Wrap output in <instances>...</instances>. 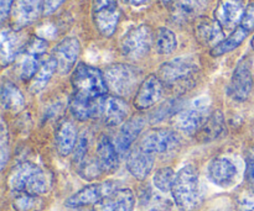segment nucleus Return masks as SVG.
Instances as JSON below:
<instances>
[{
    "label": "nucleus",
    "mask_w": 254,
    "mask_h": 211,
    "mask_svg": "<svg viewBox=\"0 0 254 211\" xmlns=\"http://www.w3.org/2000/svg\"><path fill=\"white\" fill-rule=\"evenodd\" d=\"M237 173L236 165L227 157L215 158L207 167V174L211 182L222 188L231 187L236 182Z\"/></svg>",
    "instance_id": "f3484780"
},
{
    "label": "nucleus",
    "mask_w": 254,
    "mask_h": 211,
    "mask_svg": "<svg viewBox=\"0 0 254 211\" xmlns=\"http://www.w3.org/2000/svg\"><path fill=\"white\" fill-rule=\"evenodd\" d=\"M247 177L252 184H254V156L250 158L247 165Z\"/></svg>",
    "instance_id": "37998d69"
},
{
    "label": "nucleus",
    "mask_w": 254,
    "mask_h": 211,
    "mask_svg": "<svg viewBox=\"0 0 254 211\" xmlns=\"http://www.w3.org/2000/svg\"><path fill=\"white\" fill-rule=\"evenodd\" d=\"M143 127L144 120L140 116H134V118L129 119L122 125L121 130L117 135L116 143H114L119 155H126L130 150L131 145L138 138V136L140 135Z\"/></svg>",
    "instance_id": "aec40b11"
},
{
    "label": "nucleus",
    "mask_w": 254,
    "mask_h": 211,
    "mask_svg": "<svg viewBox=\"0 0 254 211\" xmlns=\"http://www.w3.org/2000/svg\"><path fill=\"white\" fill-rule=\"evenodd\" d=\"M161 2H163L164 5H169V4H171V2L174 1V0H160Z\"/></svg>",
    "instance_id": "49530a36"
},
{
    "label": "nucleus",
    "mask_w": 254,
    "mask_h": 211,
    "mask_svg": "<svg viewBox=\"0 0 254 211\" xmlns=\"http://www.w3.org/2000/svg\"><path fill=\"white\" fill-rule=\"evenodd\" d=\"M134 193L130 189H118L97 203L93 211H134Z\"/></svg>",
    "instance_id": "6ab92c4d"
},
{
    "label": "nucleus",
    "mask_w": 254,
    "mask_h": 211,
    "mask_svg": "<svg viewBox=\"0 0 254 211\" xmlns=\"http://www.w3.org/2000/svg\"><path fill=\"white\" fill-rule=\"evenodd\" d=\"M21 37L16 30L5 29L0 35V61L1 66L6 67L15 61L21 49Z\"/></svg>",
    "instance_id": "4be33fe9"
},
{
    "label": "nucleus",
    "mask_w": 254,
    "mask_h": 211,
    "mask_svg": "<svg viewBox=\"0 0 254 211\" xmlns=\"http://www.w3.org/2000/svg\"><path fill=\"white\" fill-rule=\"evenodd\" d=\"M198 64L193 57H178L165 62L159 68V78L165 88L173 90H190L196 83Z\"/></svg>",
    "instance_id": "f03ea898"
},
{
    "label": "nucleus",
    "mask_w": 254,
    "mask_h": 211,
    "mask_svg": "<svg viewBox=\"0 0 254 211\" xmlns=\"http://www.w3.org/2000/svg\"><path fill=\"white\" fill-rule=\"evenodd\" d=\"M97 103H98V98H87V96L74 93L69 100V110L77 120H88L97 116Z\"/></svg>",
    "instance_id": "a878e982"
},
{
    "label": "nucleus",
    "mask_w": 254,
    "mask_h": 211,
    "mask_svg": "<svg viewBox=\"0 0 254 211\" xmlns=\"http://www.w3.org/2000/svg\"><path fill=\"white\" fill-rule=\"evenodd\" d=\"M16 0H0V20L4 22L10 16L12 6Z\"/></svg>",
    "instance_id": "a19ab883"
},
{
    "label": "nucleus",
    "mask_w": 254,
    "mask_h": 211,
    "mask_svg": "<svg viewBox=\"0 0 254 211\" xmlns=\"http://www.w3.org/2000/svg\"><path fill=\"white\" fill-rule=\"evenodd\" d=\"M46 205L41 195L17 193L12 199V207L16 211H40Z\"/></svg>",
    "instance_id": "7c9ffc66"
},
{
    "label": "nucleus",
    "mask_w": 254,
    "mask_h": 211,
    "mask_svg": "<svg viewBox=\"0 0 254 211\" xmlns=\"http://www.w3.org/2000/svg\"><path fill=\"white\" fill-rule=\"evenodd\" d=\"M153 41V32L148 25L134 27L122 40V53L127 58L138 61L150 52Z\"/></svg>",
    "instance_id": "423d86ee"
},
{
    "label": "nucleus",
    "mask_w": 254,
    "mask_h": 211,
    "mask_svg": "<svg viewBox=\"0 0 254 211\" xmlns=\"http://www.w3.org/2000/svg\"><path fill=\"white\" fill-rule=\"evenodd\" d=\"M179 145V136L175 131L169 128H153L143 135L139 146L146 152L165 153Z\"/></svg>",
    "instance_id": "f8f14e48"
},
{
    "label": "nucleus",
    "mask_w": 254,
    "mask_h": 211,
    "mask_svg": "<svg viewBox=\"0 0 254 211\" xmlns=\"http://www.w3.org/2000/svg\"><path fill=\"white\" fill-rule=\"evenodd\" d=\"M171 193L180 210L192 211L197 208L200 203V182L197 169L193 166H185L176 173Z\"/></svg>",
    "instance_id": "7ed1b4c3"
},
{
    "label": "nucleus",
    "mask_w": 254,
    "mask_h": 211,
    "mask_svg": "<svg viewBox=\"0 0 254 211\" xmlns=\"http://www.w3.org/2000/svg\"><path fill=\"white\" fill-rule=\"evenodd\" d=\"M248 34H250V32L246 31L242 26H238L227 39H225L222 42H220L217 46L213 47V48L211 49V56L220 57L228 53V52L233 51V49H236L238 46L242 44V42L247 39Z\"/></svg>",
    "instance_id": "c85d7f7f"
},
{
    "label": "nucleus",
    "mask_w": 254,
    "mask_h": 211,
    "mask_svg": "<svg viewBox=\"0 0 254 211\" xmlns=\"http://www.w3.org/2000/svg\"><path fill=\"white\" fill-rule=\"evenodd\" d=\"M78 173L83 179L92 180L96 179L103 173L98 160H84L81 165H78Z\"/></svg>",
    "instance_id": "f704fd0d"
},
{
    "label": "nucleus",
    "mask_w": 254,
    "mask_h": 211,
    "mask_svg": "<svg viewBox=\"0 0 254 211\" xmlns=\"http://www.w3.org/2000/svg\"><path fill=\"white\" fill-rule=\"evenodd\" d=\"M164 86L163 82L160 78L154 74L146 77L143 82H141L140 86L136 90L135 96H134V105L139 110H145V109L151 108L155 105L164 94Z\"/></svg>",
    "instance_id": "4468645a"
},
{
    "label": "nucleus",
    "mask_w": 254,
    "mask_h": 211,
    "mask_svg": "<svg viewBox=\"0 0 254 211\" xmlns=\"http://www.w3.org/2000/svg\"><path fill=\"white\" fill-rule=\"evenodd\" d=\"M77 128L71 121H64L56 131V148L62 157H67L77 145Z\"/></svg>",
    "instance_id": "393cba45"
},
{
    "label": "nucleus",
    "mask_w": 254,
    "mask_h": 211,
    "mask_svg": "<svg viewBox=\"0 0 254 211\" xmlns=\"http://www.w3.org/2000/svg\"><path fill=\"white\" fill-rule=\"evenodd\" d=\"M71 211H89L87 210V208H71ZM93 211V209H92Z\"/></svg>",
    "instance_id": "a18cd8bd"
},
{
    "label": "nucleus",
    "mask_w": 254,
    "mask_h": 211,
    "mask_svg": "<svg viewBox=\"0 0 254 211\" xmlns=\"http://www.w3.org/2000/svg\"><path fill=\"white\" fill-rule=\"evenodd\" d=\"M44 12L42 0H16L12 7V29L19 31L34 24Z\"/></svg>",
    "instance_id": "2eb2a0df"
},
{
    "label": "nucleus",
    "mask_w": 254,
    "mask_h": 211,
    "mask_svg": "<svg viewBox=\"0 0 254 211\" xmlns=\"http://www.w3.org/2000/svg\"><path fill=\"white\" fill-rule=\"evenodd\" d=\"M154 166V155L144 151L140 146L131 150L127 160V168L138 180H144L151 172Z\"/></svg>",
    "instance_id": "412c9836"
},
{
    "label": "nucleus",
    "mask_w": 254,
    "mask_h": 211,
    "mask_svg": "<svg viewBox=\"0 0 254 211\" xmlns=\"http://www.w3.org/2000/svg\"><path fill=\"white\" fill-rule=\"evenodd\" d=\"M176 174L173 168L165 167L159 169L154 175V184L160 192L168 193L173 189L174 182H175Z\"/></svg>",
    "instance_id": "473e14b6"
},
{
    "label": "nucleus",
    "mask_w": 254,
    "mask_h": 211,
    "mask_svg": "<svg viewBox=\"0 0 254 211\" xmlns=\"http://www.w3.org/2000/svg\"><path fill=\"white\" fill-rule=\"evenodd\" d=\"M57 71V62L54 57H50V58L45 59L44 62L40 66L39 71H37L36 76L32 79L31 84V90L34 93H39L41 91L45 86L47 85L50 79L52 78L55 72Z\"/></svg>",
    "instance_id": "c756f323"
},
{
    "label": "nucleus",
    "mask_w": 254,
    "mask_h": 211,
    "mask_svg": "<svg viewBox=\"0 0 254 211\" xmlns=\"http://www.w3.org/2000/svg\"><path fill=\"white\" fill-rule=\"evenodd\" d=\"M71 83L77 94L87 98H101L108 91L103 73L86 63H79L76 67L72 73Z\"/></svg>",
    "instance_id": "39448f33"
},
{
    "label": "nucleus",
    "mask_w": 254,
    "mask_h": 211,
    "mask_svg": "<svg viewBox=\"0 0 254 211\" xmlns=\"http://www.w3.org/2000/svg\"><path fill=\"white\" fill-rule=\"evenodd\" d=\"M237 211H254V194L241 195L237 200Z\"/></svg>",
    "instance_id": "ea45409f"
},
{
    "label": "nucleus",
    "mask_w": 254,
    "mask_h": 211,
    "mask_svg": "<svg viewBox=\"0 0 254 211\" xmlns=\"http://www.w3.org/2000/svg\"><path fill=\"white\" fill-rule=\"evenodd\" d=\"M195 36L202 46L211 47V49L225 40L222 26L216 20L208 17H201L197 20L195 26Z\"/></svg>",
    "instance_id": "a211bd4d"
},
{
    "label": "nucleus",
    "mask_w": 254,
    "mask_h": 211,
    "mask_svg": "<svg viewBox=\"0 0 254 211\" xmlns=\"http://www.w3.org/2000/svg\"><path fill=\"white\" fill-rule=\"evenodd\" d=\"M208 0H174L173 15L179 22L198 17L206 10Z\"/></svg>",
    "instance_id": "5701e85b"
},
{
    "label": "nucleus",
    "mask_w": 254,
    "mask_h": 211,
    "mask_svg": "<svg viewBox=\"0 0 254 211\" xmlns=\"http://www.w3.org/2000/svg\"><path fill=\"white\" fill-rule=\"evenodd\" d=\"M156 49L158 53L160 54H170L178 47V41H176V36L170 29L168 27H160L156 32Z\"/></svg>",
    "instance_id": "2f4dec72"
},
{
    "label": "nucleus",
    "mask_w": 254,
    "mask_h": 211,
    "mask_svg": "<svg viewBox=\"0 0 254 211\" xmlns=\"http://www.w3.org/2000/svg\"><path fill=\"white\" fill-rule=\"evenodd\" d=\"M118 184L116 182H104L99 184H91L84 187L76 194L68 198L66 205L69 208H88L89 205H96L102 199L107 198L108 195L113 194L118 190Z\"/></svg>",
    "instance_id": "9d476101"
},
{
    "label": "nucleus",
    "mask_w": 254,
    "mask_h": 211,
    "mask_svg": "<svg viewBox=\"0 0 254 211\" xmlns=\"http://www.w3.org/2000/svg\"><path fill=\"white\" fill-rule=\"evenodd\" d=\"M7 187L15 194L44 195L50 190V180L40 166L32 162H22L11 169L7 177Z\"/></svg>",
    "instance_id": "f257e3e1"
},
{
    "label": "nucleus",
    "mask_w": 254,
    "mask_h": 211,
    "mask_svg": "<svg viewBox=\"0 0 254 211\" xmlns=\"http://www.w3.org/2000/svg\"><path fill=\"white\" fill-rule=\"evenodd\" d=\"M1 104L4 109L11 111L21 110L25 105V98L20 89L9 81L1 84Z\"/></svg>",
    "instance_id": "cd10ccee"
},
{
    "label": "nucleus",
    "mask_w": 254,
    "mask_h": 211,
    "mask_svg": "<svg viewBox=\"0 0 254 211\" xmlns=\"http://www.w3.org/2000/svg\"><path fill=\"white\" fill-rule=\"evenodd\" d=\"M97 160L104 173H113L119 166V153L108 137L103 136L97 146Z\"/></svg>",
    "instance_id": "b1692460"
},
{
    "label": "nucleus",
    "mask_w": 254,
    "mask_h": 211,
    "mask_svg": "<svg viewBox=\"0 0 254 211\" xmlns=\"http://www.w3.org/2000/svg\"><path fill=\"white\" fill-rule=\"evenodd\" d=\"M73 152V162L76 163L77 166L81 165V163L86 160L87 152H88V140H87L84 136L79 138Z\"/></svg>",
    "instance_id": "4c0bfd02"
},
{
    "label": "nucleus",
    "mask_w": 254,
    "mask_h": 211,
    "mask_svg": "<svg viewBox=\"0 0 254 211\" xmlns=\"http://www.w3.org/2000/svg\"><path fill=\"white\" fill-rule=\"evenodd\" d=\"M10 158V143L7 137V130L4 121L1 123V133H0V165L1 169H4L7 161Z\"/></svg>",
    "instance_id": "c9c22d12"
},
{
    "label": "nucleus",
    "mask_w": 254,
    "mask_h": 211,
    "mask_svg": "<svg viewBox=\"0 0 254 211\" xmlns=\"http://www.w3.org/2000/svg\"><path fill=\"white\" fill-rule=\"evenodd\" d=\"M253 88L252 77V61L248 56L243 57L238 62L235 68L230 84L227 88V94L236 101H245L248 99Z\"/></svg>",
    "instance_id": "0eeeda50"
},
{
    "label": "nucleus",
    "mask_w": 254,
    "mask_h": 211,
    "mask_svg": "<svg viewBox=\"0 0 254 211\" xmlns=\"http://www.w3.org/2000/svg\"><path fill=\"white\" fill-rule=\"evenodd\" d=\"M129 115V105L121 96H101L97 103V118L108 126H118L126 123Z\"/></svg>",
    "instance_id": "9b49d317"
},
{
    "label": "nucleus",
    "mask_w": 254,
    "mask_h": 211,
    "mask_svg": "<svg viewBox=\"0 0 254 211\" xmlns=\"http://www.w3.org/2000/svg\"><path fill=\"white\" fill-rule=\"evenodd\" d=\"M64 1H66V0H42V4H44V14H52V12L56 11Z\"/></svg>",
    "instance_id": "79ce46f5"
},
{
    "label": "nucleus",
    "mask_w": 254,
    "mask_h": 211,
    "mask_svg": "<svg viewBox=\"0 0 254 211\" xmlns=\"http://www.w3.org/2000/svg\"><path fill=\"white\" fill-rule=\"evenodd\" d=\"M81 52V44L76 37H66L54 48L52 57L57 62V71L61 74L69 73L76 64Z\"/></svg>",
    "instance_id": "dca6fc26"
},
{
    "label": "nucleus",
    "mask_w": 254,
    "mask_h": 211,
    "mask_svg": "<svg viewBox=\"0 0 254 211\" xmlns=\"http://www.w3.org/2000/svg\"><path fill=\"white\" fill-rule=\"evenodd\" d=\"M46 49H47V41H46V40L41 39V37L34 36L26 43V47H25V53L35 54V56L41 57L42 54L46 52Z\"/></svg>",
    "instance_id": "e433bc0d"
},
{
    "label": "nucleus",
    "mask_w": 254,
    "mask_h": 211,
    "mask_svg": "<svg viewBox=\"0 0 254 211\" xmlns=\"http://www.w3.org/2000/svg\"><path fill=\"white\" fill-rule=\"evenodd\" d=\"M103 76L108 90L121 98L131 95L141 84V72L130 64H112L104 71Z\"/></svg>",
    "instance_id": "20e7f679"
},
{
    "label": "nucleus",
    "mask_w": 254,
    "mask_h": 211,
    "mask_svg": "<svg viewBox=\"0 0 254 211\" xmlns=\"http://www.w3.org/2000/svg\"><path fill=\"white\" fill-rule=\"evenodd\" d=\"M121 11L117 0H93V21L104 37H111L117 30Z\"/></svg>",
    "instance_id": "1a4fd4ad"
},
{
    "label": "nucleus",
    "mask_w": 254,
    "mask_h": 211,
    "mask_svg": "<svg viewBox=\"0 0 254 211\" xmlns=\"http://www.w3.org/2000/svg\"><path fill=\"white\" fill-rule=\"evenodd\" d=\"M225 131V118L221 111H215L211 114L205 125L197 131L196 137L198 142H210L217 140Z\"/></svg>",
    "instance_id": "bb28decb"
},
{
    "label": "nucleus",
    "mask_w": 254,
    "mask_h": 211,
    "mask_svg": "<svg viewBox=\"0 0 254 211\" xmlns=\"http://www.w3.org/2000/svg\"><path fill=\"white\" fill-rule=\"evenodd\" d=\"M240 26H242L248 32L254 30V2L246 7L245 15H243L242 22H241Z\"/></svg>",
    "instance_id": "58836bf2"
},
{
    "label": "nucleus",
    "mask_w": 254,
    "mask_h": 211,
    "mask_svg": "<svg viewBox=\"0 0 254 211\" xmlns=\"http://www.w3.org/2000/svg\"><path fill=\"white\" fill-rule=\"evenodd\" d=\"M124 1L128 2V4L136 5V6H139V5H144V4H146V2H148L149 0H124Z\"/></svg>",
    "instance_id": "c03bdc74"
},
{
    "label": "nucleus",
    "mask_w": 254,
    "mask_h": 211,
    "mask_svg": "<svg viewBox=\"0 0 254 211\" xmlns=\"http://www.w3.org/2000/svg\"><path fill=\"white\" fill-rule=\"evenodd\" d=\"M251 44H252V48L254 49V36H253V39H252V42H251Z\"/></svg>",
    "instance_id": "de8ad7c7"
},
{
    "label": "nucleus",
    "mask_w": 254,
    "mask_h": 211,
    "mask_svg": "<svg viewBox=\"0 0 254 211\" xmlns=\"http://www.w3.org/2000/svg\"><path fill=\"white\" fill-rule=\"evenodd\" d=\"M208 106L210 105L206 99H196L189 108L178 114L175 120L176 127L186 133H197L210 118Z\"/></svg>",
    "instance_id": "6e6552de"
},
{
    "label": "nucleus",
    "mask_w": 254,
    "mask_h": 211,
    "mask_svg": "<svg viewBox=\"0 0 254 211\" xmlns=\"http://www.w3.org/2000/svg\"><path fill=\"white\" fill-rule=\"evenodd\" d=\"M40 66H41V63H40L39 56L25 53L24 58L21 61V66H20V77H21L22 81L34 79L37 71H39Z\"/></svg>",
    "instance_id": "72a5a7b5"
},
{
    "label": "nucleus",
    "mask_w": 254,
    "mask_h": 211,
    "mask_svg": "<svg viewBox=\"0 0 254 211\" xmlns=\"http://www.w3.org/2000/svg\"><path fill=\"white\" fill-rule=\"evenodd\" d=\"M245 0H220L215 9V20L223 30L235 31L245 15Z\"/></svg>",
    "instance_id": "ddd939ff"
}]
</instances>
